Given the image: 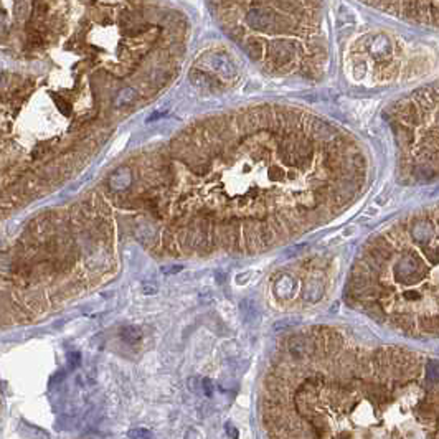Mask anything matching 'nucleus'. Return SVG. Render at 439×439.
<instances>
[{
    "label": "nucleus",
    "instance_id": "f03ea898",
    "mask_svg": "<svg viewBox=\"0 0 439 439\" xmlns=\"http://www.w3.org/2000/svg\"><path fill=\"white\" fill-rule=\"evenodd\" d=\"M347 299L396 335L439 340V202L401 216L365 243Z\"/></svg>",
    "mask_w": 439,
    "mask_h": 439
},
{
    "label": "nucleus",
    "instance_id": "7ed1b4c3",
    "mask_svg": "<svg viewBox=\"0 0 439 439\" xmlns=\"http://www.w3.org/2000/svg\"><path fill=\"white\" fill-rule=\"evenodd\" d=\"M400 178L410 185L439 178V79L398 99L387 113Z\"/></svg>",
    "mask_w": 439,
    "mask_h": 439
},
{
    "label": "nucleus",
    "instance_id": "f257e3e1",
    "mask_svg": "<svg viewBox=\"0 0 439 439\" xmlns=\"http://www.w3.org/2000/svg\"><path fill=\"white\" fill-rule=\"evenodd\" d=\"M216 126L226 158L211 121L113 178L116 210L157 255L264 251L335 218L367 185L362 146L327 121L309 116L274 157L259 142L236 155L228 118Z\"/></svg>",
    "mask_w": 439,
    "mask_h": 439
}]
</instances>
